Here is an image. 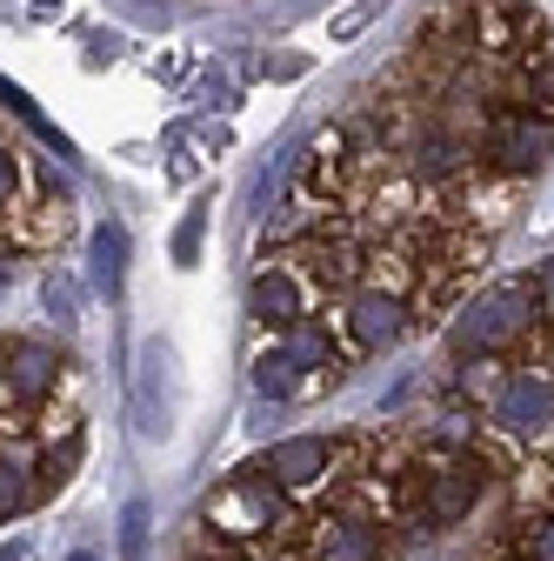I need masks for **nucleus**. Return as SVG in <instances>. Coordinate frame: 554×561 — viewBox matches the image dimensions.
<instances>
[{
	"label": "nucleus",
	"instance_id": "nucleus-1",
	"mask_svg": "<svg viewBox=\"0 0 554 561\" xmlns=\"http://www.w3.org/2000/svg\"><path fill=\"white\" fill-rule=\"evenodd\" d=\"M547 347V314L534 301V280H495V288H481L474 301H461V314L448 321V355L454 362H521Z\"/></svg>",
	"mask_w": 554,
	"mask_h": 561
},
{
	"label": "nucleus",
	"instance_id": "nucleus-2",
	"mask_svg": "<svg viewBox=\"0 0 554 561\" xmlns=\"http://www.w3.org/2000/svg\"><path fill=\"white\" fill-rule=\"evenodd\" d=\"M474 394H481L474 401L481 421H488L495 435H508V442L554 435V347H534V355H521V362L481 368Z\"/></svg>",
	"mask_w": 554,
	"mask_h": 561
},
{
	"label": "nucleus",
	"instance_id": "nucleus-3",
	"mask_svg": "<svg viewBox=\"0 0 554 561\" xmlns=\"http://www.w3.org/2000/svg\"><path fill=\"white\" fill-rule=\"evenodd\" d=\"M200 528H215L221 541H274V535H301V515H295V502L274 488L267 474H254V468H241L215 502L200 508Z\"/></svg>",
	"mask_w": 554,
	"mask_h": 561
},
{
	"label": "nucleus",
	"instance_id": "nucleus-4",
	"mask_svg": "<svg viewBox=\"0 0 554 561\" xmlns=\"http://www.w3.org/2000/svg\"><path fill=\"white\" fill-rule=\"evenodd\" d=\"M388 554H394L388 515L355 508V502L301 522V535H295V561H388Z\"/></svg>",
	"mask_w": 554,
	"mask_h": 561
},
{
	"label": "nucleus",
	"instance_id": "nucleus-5",
	"mask_svg": "<svg viewBox=\"0 0 554 561\" xmlns=\"http://www.w3.org/2000/svg\"><path fill=\"white\" fill-rule=\"evenodd\" d=\"M474 154H481V168L501 174V181H528V174H541V161L554 154V127H547L541 114L501 107L488 127L474 134Z\"/></svg>",
	"mask_w": 554,
	"mask_h": 561
},
{
	"label": "nucleus",
	"instance_id": "nucleus-6",
	"mask_svg": "<svg viewBox=\"0 0 554 561\" xmlns=\"http://www.w3.org/2000/svg\"><path fill=\"white\" fill-rule=\"evenodd\" d=\"M341 334H348V355H381V347H394L407 328H414V301L401 288H355L348 301H341Z\"/></svg>",
	"mask_w": 554,
	"mask_h": 561
},
{
	"label": "nucleus",
	"instance_id": "nucleus-7",
	"mask_svg": "<svg viewBox=\"0 0 554 561\" xmlns=\"http://www.w3.org/2000/svg\"><path fill=\"white\" fill-rule=\"evenodd\" d=\"M334 468H341V442H327V435H288V442L267 448V481L281 488L288 502L321 495L334 481Z\"/></svg>",
	"mask_w": 554,
	"mask_h": 561
},
{
	"label": "nucleus",
	"instance_id": "nucleus-8",
	"mask_svg": "<svg viewBox=\"0 0 554 561\" xmlns=\"http://www.w3.org/2000/svg\"><path fill=\"white\" fill-rule=\"evenodd\" d=\"M247 314H254L261 328H274V334H288L295 321L314 314V288H308L288 261H267V267H254V280H247Z\"/></svg>",
	"mask_w": 554,
	"mask_h": 561
},
{
	"label": "nucleus",
	"instance_id": "nucleus-9",
	"mask_svg": "<svg viewBox=\"0 0 554 561\" xmlns=\"http://www.w3.org/2000/svg\"><path fill=\"white\" fill-rule=\"evenodd\" d=\"M481 168V154H474V140L468 134H454V127H422L407 140V174L414 181H435V187H461L468 174Z\"/></svg>",
	"mask_w": 554,
	"mask_h": 561
},
{
	"label": "nucleus",
	"instance_id": "nucleus-10",
	"mask_svg": "<svg viewBox=\"0 0 554 561\" xmlns=\"http://www.w3.org/2000/svg\"><path fill=\"white\" fill-rule=\"evenodd\" d=\"M168 368H174L168 341H141V355H134V428H141L148 442L168 435V394H161Z\"/></svg>",
	"mask_w": 554,
	"mask_h": 561
},
{
	"label": "nucleus",
	"instance_id": "nucleus-11",
	"mask_svg": "<svg viewBox=\"0 0 554 561\" xmlns=\"http://www.w3.org/2000/svg\"><path fill=\"white\" fill-rule=\"evenodd\" d=\"M54 388H60V355L47 341H8V394L21 401V408H41V401H54Z\"/></svg>",
	"mask_w": 554,
	"mask_h": 561
},
{
	"label": "nucleus",
	"instance_id": "nucleus-12",
	"mask_svg": "<svg viewBox=\"0 0 554 561\" xmlns=\"http://www.w3.org/2000/svg\"><path fill=\"white\" fill-rule=\"evenodd\" d=\"M281 355L308 375V368H334V334L321 328V314H308V321H295L288 334H281Z\"/></svg>",
	"mask_w": 554,
	"mask_h": 561
},
{
	"label": "nucleus",
	"instance_id": "nucleus-13",
	"mask_svg": "<svg viewBox=\"0 0 554 561\" xmlns=\"http://www.w3.org/2000/svg\"><path fill=\"white\" fill-rule=\"evenodd\" d=\"M254 388H261L267 401H295V394L308 388V375L281 355V347H267V355H254Z\"/></svg>",
	"mask_w": 554,
	"mask_h": 561
},
{
	"label": "nucleus",
	"instance_id": "nucleus-14",
	"mask_svg": "<svg viewBox=\"0 0 554 561\" xmlns=\"http://www.w3.org/2000/svg\"><path fill=\"white\" fill-rule=\"evenodd\" d=\"M120 274H127V234L107 221V228H94V288L120 295Z\"/></svg>",
	"mask_w": 554,
	"mask_h": 561
},
{
	"label": "nucleus",
	"instance_id": "nucleus-15",
	"mask_svg": "<svg viewBox=\"0 0 554 561\" xmlns=\"http://www.w3.org/2000/svg\"><path fill=\"white\" fill-rule=\"evenodd\" d=\"M34 468L21 461V455H8V448H0V522H14L27 502H34V481H27Z\"/></svg>",
	"mask_w": 554,
	"mask_h": 561
},
{
	"label": "nucleus",
	"instance_id": "nucleus-16",
	"mask_svg": "<svg viewBox=\"0 0 554 561\" xmlns=\"http://www.w3.org/2000/svg\"><path fill=\"white\" fill-rule=\"evenodd\" d=\"M148 548H154V508L127 502L120 508V561H148Z\"/></svg>",
	"mask_w": 554,
	"mask_h": 561
},
{
	"label": "nucleus",
	"instance_id": "nucleus-17",
	"mask_svg": "<svg viewBox=\"0 0 554 561\" xmlns=\"http://www.w3.org/2000/svg\"><path fill=\"white\" fill-rule=\"evenodd\" d=\"M515 554H521V561H554V508H541V515H528V522H521Z\"/></svg>",
	"mask_w": 554,
	"mask_h": 561
},
{
	"label": "nucleus",
	"instance_id": "nucleus-18",
	"mask_svg": "<svg viewBox=\"0 0 554 561\" xmlns=\"http://www.w3.org/2000/svg\"><path fill=\"white\" fill-rule=\"evenodd\" d=\"M47 314L60 321V328H74V280H67V274H47Z\"/></svg>",
	"mask_w": 554,
	"mask_h": 561
},
{
	"label": "nucleus",
	"instance_id": "nucleus-19",
	"mask_svg": "<svg viewBox=\"0 0 554 561\" xmlns=\"http://www.w3.org/2000/svg\"><path fill=\"white\" fill-rule=\"evenodd\" d=\"M200 228H207V207H187V221L174 228V261H194L200 254Z\"/></svg>",
	"mask_w": 554,
	"mask_h": 561
},
{
	"label": "nucleus",
	"instance_id": "nucleus-20",
	"mask_svg": "<svg viewBox=\"0 0 554 561\" xmlns=\"http://www.w3.org/2000/svg\"><path fill=\"white\" fill-rule=\"evenodd\" d=\"M0 101H8V107H14V114H21V121H27V127H34V134H47V140H54V127H47V121H41V114H34V101H27V94H21V88H14V81H0ZM54 148H60V140H54Z\"/></svg>",
	"mask_w": 554,
	"mask_h": 561
},
{
	"label": "nucleus",
	"instance_id": "nucleus-21",
	"mask_svg": "<svg viewBox=\"0 0 554 561\" xmlns=\"http://www.w3.org/2000/svg\"><path fill=\"white\" fill-rule=\"evenodd\" d=\"M534 301H541V314H547V328H554V254L534 267Z\"/></svg>",
	"mask_w": 554,
	"mask_h": 561
},
{
	"label": "nucleus",
	"instance_id": "nucleus-22",
	"mask_svg": "<svg viewBox=\"0 0 554 561\" xmlns=\"http://www.w3.org/2000/svg\"><path fill=\"white\" fill-rule=\"evenodd\" d=\"M8 201H14V148L0 140V207H8Z\"/></svg>",
	"mask_w": 554,
	"mask_h": 561
},
{
	"label": "nucleus",
	"instance_id": "nucleus-23",
	"mask_svg": "<svg viewBox=\"0 0 554 561\" xmlns=\"http://www.w3.org/2000/svg\"><path fill=\"white\" fill-rule=\"evenodd\" d=\"M0 561H34V548L27 541H8V554H0Z\"/></svg>",
	"mask_w": 554,
	"mask_h": 561
},
{
	"label": "nucleus",
	"instance_id": "nucleus-24",
	"mask_svg": "<svg viewBox=\"0 0 554 561\" xmlns=\"http://www.w3.org/2000/svg\"><path fill=\"white\" fill-rule=\"evenodd\" d=\"M67 561H101V554H88V548H74V554H67Z\"/></svg>",
	"mask_w": 554,
	"mask_h": 561
},
{
	"label": "nucleus",
	"instance_id": "nucleus-25",
	"mask_svg": "<svg viewBox=\"0 0 554 561\" xmlns=\"http://www.w3.org/2000/svg\"><path fill=\"white\" fill-rule=\"evenodd\" d=\"M0 381H8V347H0Z\"/></svg>",
	"mask_w": 554,
	"mask_h": 561
},
{
	"label": "nucleus",
	"instance_id": "nucleus-26",
	"mask_svg": "<svg viewBox=\"0 0 554 561\" xmlns=\"http://www.w3.org/2000/svg\"><path fill=\"white\" fill-rule=\"evenodd\" d=\"M515 561H521V554H515Z\"/></svg>",
	"mask_w": 554,
	"mask_h": 561
}]
</instances>
